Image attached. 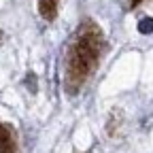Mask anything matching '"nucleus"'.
Instances as JSON below:
<instances>
[{"label":"nucleus","mask_w":153,"mask_h":153,"mask_svg":"<svg viewBox=\"0 0 153 153\" xmlns=\"http://www.w3.org/2000/svg\"><path fill=\"white\" fill-rule=\"evenodd\" d=\"M104 51V36L102 30L91 19L76 28L72 41L66 51L64 62V85L68 94H79L83 85L91 79L94 70L98 68V62Z\"/></svg>","instance_id":"f257e3e1"},{"label":"nucleus","mask_w":153,"mask_h":153,"mask_svg":"<svg viewBox=\"0 0 153 153\" xmlns=\"http://www.w3.org/2000/svg\"><path fill=\"white\" fill-rule=\"evenodd\" d=\"M57 2L60 0H38V11L47 22H53L57 15Z\"/></svg>","instance_id":"7ed1b4c3"},{"label":"nucleus","mask_w":153,"mask_h":153,"mask_svg":"<svg viewBox=\"0 0 153 153\" xmlns=\"http://www.w3.org/2000/svg\"><path fill=\"white\" fill-rule=\"evenodd\" d=\"M15 138L7 126L0 123V153H15Z\"/></svg>","instance_id":"f03ea898"},{"label":"nucleus","mask_w":153,"mask_h":153,"mask_svg":"<svg viewBox=\"0 0 153 153\" xmlns=\"http://www.w3.org/2000/svg\"><path fill=\"white\" fill-rule=\"evenodd\" d=\"M140 2H145V0H130V7H132V9H134V7H138V4H140Z\"/></svg>","instance_id":"39448f33"},{"label":"nucleus","mask_w":153,"mask_h":153,"mask_svg":"<svg viewBox=\"0 0 153 153\" xmlns=\"http://www.w3.org/2000/svg\"><path fill=\"white\" fill-rule=\"evenodd\" d=\"M138 32H143V34L153 32V19H151V17H145V19H140V22H138Z\"/></svg>","instance_id":"20e7f679"}]
</instances>
